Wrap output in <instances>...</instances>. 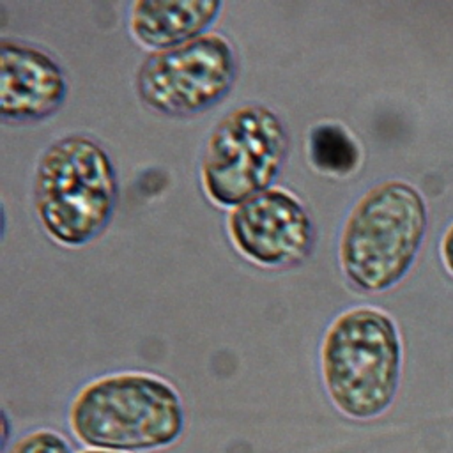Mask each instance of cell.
Segmentation results:
<instances>
[{"instance_id": "cell-1", "label": "cell", "mask_w": 453, "mask_h": 453, "mask_svg": "<svg viewBox=\"0 0 453 453\" xmlns=\"http://www.w3.org/2000/svg\"><path fill=\"white\" fill-rule=\"evenodd\" d=\"M67 421L73 435L90 449L145 453L182 437L186 411L163 377L119 372L85 384L69 405Z\"/></svg>"}, {"instance_id": "cell-2", "label": "cell", "mask_w": 453, "mask_h": 453, "mask_svg": "<svg viewBox=\"0 0 453 453\" xmlns=\"http://www.w3.org/2000/svg\"><path fill=\"white\" fill-rule=\"evenodd\" d=\"M402 361V340L393 319L372 306L340 313L320 345L327 396L350 419H375L393 405Z\"/></svg>"}, {"instance_id": "cell-3", "label": "cell", "mask_w": 453, "mask_h": 453, "mask_svg": "<svg viewBox=\"0 0 453 453\" xmlns=\"http://www.w3.org/2000/svg\"><path fill=\"white\" fill-rule=\"evenodd\" d=\"M428 212L421 193L405 180H384L350 209L340 235V265L366 292L396 285L423 244Z\"/></svg>"}, {"instance_id": "cell-4", "label": "cell", "mask_w": 453, "mask_h": 453, "mask_svg": "<svg viewBox=\"0 0 453 453\" xmlns=\"http://www.w3.org/2000/svg\"><path fill=\"white\" fill-rule=\"evenodd\" d=\"M115 203V168L96 140L67 134L41 154L34 177V205L53 241L69 248L90 242L111 219Z\"/></svg>"}, {"instance_id": "cell-5", "label": "cell", "mask_w": 453, "mask_h": 453, "mask_svg": "<svg viewBox=\"0 0 453 453\" xmlns=\"http://www.w3.org/2000/svg\"><path fill=\"white\" fill-rule=\"evenodd\" d=\"M288 149L280 117L264 104L232 108L218 120L203 147L200 180L218 205L235 207L274 182Z\"/></svg>"}, {"instance_id": "cell-6", "label": "cell", "mask_w": 453, "mask_h": 453, "mask_svg": "<svg viewBox=\"0 0 453 453\" xmlns=\"http://www.w3.org/2000/svg\"><path fill=\"white\" fill-rule=\"evenodd\" d=\"M237 76L228 39L207 32L184 44L154 50L138 65L134 88L143 104L172 115H196L219 103Z\"/></svg>"}, {"instance_id": "cell-7", "label": "cell", "mask_w": 453, "mask_h": 453, "mask_svg": "<svg viewBox=\"0 0 453 453\" xmlns=\"http://www.w3.org/2000/svg\"><path fill=\"white\" fill-rule=\"evenodd\" d=\"M226 230L234 246L264 267L299 264L313 244L310 214L281 188H269L232 207Z\"/></svg>"}, {"instance_id": "cell-8", "label": "cell", "mask_w": 453, "mask_h": 453, "mask_svg": "<svg viewBox=\"0 0 453 453\" xmlns=\"http://www.w3.org/2000/svg\"><path fill=\"white\" fill-rule=\"evenodd\" d=\"M0 69V110L5 120L46 119L65 99L67 83L60 65L32 44L2 39Z\"/></svg>"}, {"instance_id": "cell-9", "label": "cell", "mask_w": 453, "mask_h": 453, "mask_svg": "<svg viewBox=\"0 0 453 453\" xmlns=\"http://www.w3.org/2000/svg\"><path fill=\"white\" fill-rule=\"evenodd\" d=\"M219 0H136L129 7V32L143 46L165 50L207 34Z\"/></svg>"}, {"instance_id": "cell-10", "label": "cell", "mask_w": 453, "mask_h": 453, "mask_svg": "<svg viewBox=\"0 0 453 453\" xmlns=\"http://www.w3.org/2000/svg\"><path fill=\"white\" fill-rule=\"evenodd\" d=\"M310 159L317 170L331 175H347L359 165L356 140L338 124H319L310 133Z\"/></svg>"}, {"instance_id": "cell-11", "label": "cell", "mask_w": 453, "mask_h": 453, "mask_svg": "<svg viewBox=\"0 0 453 453\" xmlns=\"http://www.w3.org/2000/svg\"><path fill=\"white\" fill-rule=\"evenodd\" d=\"M7 453H74L69 441L50 428L32 430L21 435Z\"/></svg>"}, {"instance_id": "cell-12", "label": "cell", "mask_w": 453, "mask_h": 453, "mask_svg": "<svg viewBox=\"0 0 453 453\" xmlns=\"http://www.w3.org/2000/svg\"><path fill=\"white\" fill-rule=\"evenodd\" d=\"M441 253H442V260H444L448 271L453 274V225L448 228V232L442 237Z\"/></svg>"}, {"instance_id": "cell-13", "label": "cell", "mask_w": 453, "mask_h": 453, "mask_svg": "<svg viewBox=\"0 0 453 453\" xmlns=\"http://www.w3.org/2000/svg\"><path fill=\"white\" fill-rule=\"evenodd\" d=\"M83 453H120V451H106V449H87Z\"/></svg>"}]
</instances>
